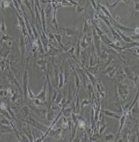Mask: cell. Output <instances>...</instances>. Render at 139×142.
Wrapping results in <instances>:
<instances>
[{
    "label": "cell",
    "instance_id": "obj_30",
    "mask_svg": "<svg viewBox=\"0 0 139 142\" xmlns=\"http://www.w3.org/2000/svg\"><path fill=\"white\" fill-rule=\"evenodd\" d=\"M91 103H92V101H91V100L84 99V100L82 101V104H81V106H80V108H81V109H82V112H83V109L84 106H86V105H88L91 104Z\"/></svg>",
    "mask_w": 139,
    "mask_h": 142
},
{
    "label": "cell",
    "instance_id": "obj_2",
    "mask_svg": "<svg viewBox=\"0 0 139 142\" xmlns=\"http://www.w3.org/2000/svg\"><path fill=\"white\" fill-rule=\"evenodd\" d=\"M117 97L119 98H122L123 101H125L127 97L128 96L130 91H129V87L123 84V82H120L118 84V88H117Z\"/></svg>",
    "mask_w": 139,
    "mask_h": 142
},
{
    "label": "cell",
    "instance_id": "obj_7",
    "mask_svg": "<svg viewBox=\"0 0 139 142\" xmlns=\"http://www.w3.org/2000/svg\"><path fill=\"white\" fill-rule=\"evenodd\" d=\"M69 65L71 67V69L72 71V72H73L74 75H75V86L76 87V93H79V88H80V83H81V80L79 79V76L78 75V73L76 72L75 68H73V66L72 65V64L69 61Z\"/></svg>",
    "mask_w": 139,
    "mask_h": 142
},
{
    "label": "cell",
    "instance_id": "obj_18",
    "mask_svg": "<svg viewBox=\"0 0 139 142\" xmlns=\"http://www.w3.org/2000/svg\"><path fill=\"white\" fill-rule=\"evenodd\" d=\"M99 63L98 64H95L94 66H87V67H86L85 68L87 69L89 72H90L91 74H93V75H95L96 73H97V72L98 71V69H99Z\"/></svg>",
    "mask_w": 139,
    "mask_h": 142
},
{
    "label": "cell",
    "instance_id": "obj_17",
    "mask_svg": "<svg viewBox=\"0 0 139 142\" xmlns=\"http://www.w3.org/2000/svg\"><path fill=\"white\" fill-rule=\"evenodd\" d=\"M62 114H63V116L66 118H68L69 116H71V114L72 112H73V108L72 107H66V108H62Z\"/></svg>",
    "mask_w": 139,
    "mask_h": 142
},
{
    "label": "cell",
    "instance_id": "obj_12",
    "mask_svg": "<svg viewBox=\"0 0 139 142\" xmlns=\"http://www.w3.org/2000/svg\"><path fill=\"white\" fill-rule=\"evenodd\" d=\"M101 112L103 113L104 115L109 116V117L117 119H120V115H119L115 112H112V111H109V110H104V109H101Z\"/></svg>",
    "mask_w": 139,
    "mask_h": 142
},
{
    "label": "cell",
    "instance_id": "obj_11",
    "mask_svg": "<svg viewBox=\"0 0 139 142\" xmlns=\"http://www.w3.org/2000/svg\"><path fill=\"white\" fill-rule=\"evenodd\" d=\"M61 72L58 74V89H61L64 86V71L62 70V67H61Z\"/></svg>",
    "mask_w": 139,
    "mask_h": 142
},
{
    "label": "cell",
    "instance_id": "obj_38",
    "mask_svg": "<svg viewBox=\"0 0 139 142\" xmlns=\"http://www.w3.org/2000/svg\"><path fill=\"white\" fill-rule=\"evenodd\" d=\"M130 38H131L132 40H134V39L137 40L138 39V34H135L134 35H131V36H130Z\"/></svg>",
    "mask_w": 139,
    "mask_h": 142
},
{
    "label": "cell",
    "instance_id": "obj_10",
    "mask_svg": "<svg viewBox=\"0 0 139 142\" xmlns=\"http://www.w3.org/2000/svg\"><path fill=\"white\" fill-rule=\"evenodd\" d=\"M46 83H45V85L43 87L42 91L39 93V94L38 96H36V98L40 100L42 102L45 103V104H46V89H47V87H46Z\"/></svg>",
    "mask_w": 139,
    "mask_h": 142
},
{
    "label": "cell",
    "instance_id": "obj_21",
    "mask_svg": "<svg viewBox=\"0 0 139 142\" xmlns=\"http://www.w3.org/2000/svg\"><path fill=\"white\" fill-rule=\"evenodd\" d=\"M63 96L64 94H62V92L61 91V89H58L57 90V98L55 99V101L54 102V104L56 105H58L59 103H60L63 98Z\"/></svg>",
    "mask_w": 139,
    "mask_h": 142
},
{
    "label": "cell",
    "instance_id": "obj_16",
    "mask_svg": "<svg viewBox=\"0 0 139 142\" xmlns=\"http://www.w3.org/2000/svg\"><path fill=\"white\" fill-rule=\"evenodd\" d=\"M114 25H115V27L119 29L120 31H134V28H128V27H125L124 25L120 24V23H118L117 21H115L114 23Z\"/></svg>",
    "mask_w": 139,
    "mask_h": 142
},
{
    "label": "cell",
    "instance_id": "obj_27",
    "mask_svg": "<svg viewBox=\"0 0 139 142\" xmlns=\"http://www.w3.org/2000/svg\"><path fill=\"white\" fill-rule=\"evenodd\" d=\"M86 35H87V34H84L82 41H80V47L83 50L87 49V47L88 46V44L86 42Z\"/></svg>",
    "mask_w": 139,
    "mask_h": 142
},
{
    "label": "cell",
    "instance_id": "obj_33",
    "mask_svg": "<svg viewBox=\"0 0 139 142\" xmlns=\"http://www.w3.org/2000/svg\"><path fill=\"white\" fill-rule=\"evenodd\" d=\"M87 10V8L82 7V6H80V5H78L76 6V12L78 13V14H80V13H82L83 10Z\"/></svg>",
    "mask_w": 139,
    "mask_h": 142
},
{
    "label": "cell",
    "instance_id": "obj_28",
    "mask_svg": "<svg viewBox=\"0 0 139 142\" xmlns=\"http://www.w3.org/2000/svg\"><path fill=\"white\" fill-rule=\"evenodd\" d=\"M108 126H109V124L107 123V122H105V124H103V125H101V126H99V128H98V133H99V134L101 135V136L102 135L103 132L105 130V129H106Z\"/></svg>",
    "mask_w": 139,
    "mask_h": 142
},
{
    "label": "cell",
    "instance_id": "obj_26",
    "mask_svg": "<svg viewBox=\"0 0 139 142\" xmlns=\"http://www.w3.org/2000/svg\"><path fill=\"white\" fill-rule=\"evenodd\" d=\"M98 17H100L101 20H102L105 24H107L108 27H110V26H111V24H110V22H109V17H107L106 16H104V15H102V14H99Z\"/></svg>",
    "mask_w": 139,
    "mask_h": 142
},
{
    "label": "cell",
    "instance_id": "obj_25",
    "mask_svg": "<svg viewBox=\"0 0 139 142\" xmlns=\"http://www.w3.org/2000/svg\"><path fill=\"white\" fill-rule=\"evenodd\" d=\"M115 135L113 133H108L104 137V140L105 141H115Z\"/></svg>",
    "mask_w": 139,
    "mask_h": 142
},
{
    "label": "cell",
    "instance_id": "obj_8",
    "mask_svg": "<svg viewBox=\"0 0 139 142\" xmlns=\"http://www.w3.org/2000/svg\"><path fill=\"white\" fill-rule=\"evenodd\" d=\"M48 47L50 48V50H48V51H47V55H49L50 57H55V56L58 55L59 54L63 52L62 49H57L56 47L53 46L52 45H50V44H49Z\"/></svg>",
    "mask_w": 139,
    "mask_h": 142
},
{
    "label": "cell",
    "instance_id": "obj_35",
    "mask_svg": "<svg viewBox=\"0 0 139 142\" xmlns=\"http://www.w3.org/2000/svg\"><path fill=\"white\" fill-rule=\"evenodd\" d=\"M134 3H135V6H134V8H135V11H136V13H137H137H138V1L137 0H134Z\"/></svg>",
    "mask_w": 139,
    "mask_h": 142
},
{
    "label": "cell",
    "instance_id": "obj_3",
    "mask_svg": "<svg viewBox=\"0 0 139 142\" xmlns=\"http://www.w3.org/2000/svg\"><path fill=\"white\" fill-rule=\"evenodd\" d=\"M127 111H123V115L122 116H120V128H119L118 132H117V137L115 140L116 141H117L120 138V135H121V133L123 131V126L126 122V119H127Z\"/></svg>",
    "mask_w": 139,
    "mask_h": 142
},
{
    "label": "cell",
    "instance_id": "obj_13",
    "mask_svg": "<svg viewBox=\"0 0 139 142\" xmlns=\"http://www.w3.org/2000/svg\"><path fill=\"white\" fill-rule=\"evenodd\" d=\"M95 86H96V89H97V93H99V95H100L102 98H105V89L103 85L101 84V82H99L97 81Z\"/></svg>",
    "mask_w": 139,
    "mask_h": 142
},
{
    "label": "cell",
    "instance_id": "obj_24",
    "mask_svg": "<svg viewBox=\"0 0 139 142\" xmlns=\"http://www.w3.org/2000/svg\"><path fill=\"white\" fill-rule=\"evenodd\" d=\"M120 2H123V3H127V6H129V4H128V3H127V0H116V1L113 3V4H109L108 3H107V6H109V8H111V9H112L114 10V9H115V7L116 6V5L120 3Z\"/></svg>",
    "mask_w": 139,
    "mask_h": 142
},
{
    "label": "cell",
    "instance_id": "obj_1",
    "mask_svg": "<svg viewBox=\"0 0 139 142\" xmlns=\"http://www.w3.org/2000/svg\"><path fill=\"white\" fill-rule=\"evenodd\" d=\"M92 42H94L93 46H94V49H96L97 50V57L99 56V54H100V51H101V38L99 37V35L97 34V32L93 26L92 28Z\"/></svg>",
    "mask_w": 139,
    "mask_h": 142
},
{
    "label": "cell",
    "instance_id": "obj_14",
    "mask_svg": "<svg viewBox=\"0 0 139 142\" xmlns=\"http://www.w3.org/2000/svg\"><path fill=\"white\" fill-rule=\"evenodd\" d=\"M56 111L54 110L50 105H48V110H47V113H46V115H47V120L48 122H52L54 119V116L57 115V114L55 113Z\"/></svg>",
    "mask_w": 139,
    "mask_h": 142
},
{
    "label": "cell",
    "instance_id": "obj_6",
    "mask_svg": "<svg viewBox=\"0 0 139 142\" xmlns=\"http://www.w3.org/2000/svg\"><path fill=\"white\" fill-rule=\"evenodd\" d=\"M30 122H31V123L33 126H34L36 128H37L39 130H40V131H42V132L46 133V130H48V127H49V126H45V125L40 123V122H39L38 121L35 120L34 119H32V118L30 119Z\"/></svg>",
    "mask_w": 139,
    "mask_h": 142
},
{
    "label": "cell",
    "instance_id": "obj_37",
    "mask_svg": "<svg viewBox=\"0 0 139 142\" xmlns=\"http://www.w3.org/2000/svg\"><path fill=\"white\" fill-rule=\"evenodd\" d=\"M48 35H49V38H50V40H54V39H55V38H54V34L51 33V32H49Z\"/></svg>",
    "mask_w": 139,
    "mask_h": 142
},
{
    "label": "cell",
    "instance_id": "obj_34",
    "mask_svg": "<svg viewBox=\"0 0 139 142\" xmlns=\"http://www.w3.org/2000/svg\"><path fill=\"white\" fill-rule=\"evenodd\" d=\"M57 90H54V93H53V96H52V98H51V101H52L53 104H54V102L55 101V99L57 98Z\"/></svg>",
    "mask_w": 139,
    "mask_h": 142
},
{
    "label": "cell",
    "instance_id": "obj_4",
    "mask_svg": "<svg viewBox=\"0 0 139 142\" xmlns=\"http://www.w3.org/2000/svg\"><path fill=\"white\" fill-rule=\"evenodd\" d=\"M59 29H61L64 31V35L66 36H72L78 33V29L76 27H61Z\"/></svg>",
    "mask_w": 139,
    "mask_h": 142
},
{
    "label": "cell",
    "instance_id": "obj_39",
    "mask_svg": "<svg viewBox=\"0 0 139 142\" xmlns=\"http://www.w3.org/2000/svg\"><path fill=\"white\" fill-rule=\"evenodd\" d=\"M8 5H9V2H5V3H4V6H7Z\"/></svg>",
    "mask_w": 139,
    "mask_h": 142
},
{
    "label": "cell",
    "instance_id": "obj_32",
    "mask_svg": "<svg viewBox=\"0 0 139 142\" xmlns=\"http://www.w3.org/2000/svg\"><path fill=\"white\" fill-rule=\"evenodd\" d=\"M115 67H116L115 65H112V66H109V68H107V69H106V68L104 69V71L102 72V74H104V75H106V74H108L109 72H111L112 70H113Z\"/></svg>",
    "mask_w": 139,
    "mask_h": 142
},
{
    "label": "cell",
    "instance_id": "obj_5",
    "mask_svg": "<svg viewBox=\"0 0 139 142\" xmlns=\"http://www.w3.org/2000/svg\"><path fill=\"white\" fill-rule=\"evenodd\" d=\"M62 133H63V130L61 127H57L56 130H53V129H51L49 133L50 136L56 140L62 138Z\"/></svg>",
    "mask_w": 139,
    "mask_h": 142
},
{
    "label": "cell",
    "instance_id": "obj_40",
    "mask_svg": "<svg viewBox=\"0 0 139 142\" xmlns=\"http://www.w3.org/2000/svg\"><path fill=\"white\" fill-rule=\"evenodd\" d=\"M3 93H4V92L3 91V90H1V91H0V96H3Z\"/></svg>",
    "mask_w": 139,
    "mask_h": 142
},
{
    "label": "cell",
    "instance_id": "obj_31",
    "mask_svg": "<svg viewBox=\"0 0 139 142\" xmlns=\"http://www.w3.org/2000/svg\"><path fill=\"white\" fill-rule=\"evenodd\" d=\"M41 13H42V21H43V27L44 31H46V21H45V12H44V10H43V9H42V10H41Z\"/></svg>",
    "mask_w": 139,
    "mask_h": 142
},
{
    "label": "cell",
    "instance_id": "obj_20",
    "mask_svg": "<svg viewBox=\"0 0 139 142\" xmlns=\"http://www.w3.org/2000/svg\"><path fill=\"white\" fill-rule=\"evenodd\" d=\"M109 30H110L111 32H112V36H113L114 40H115V41H119V42H120L122 39H121V38H120V35L118 34V32H117L115 29L112 28V26L109 27Z\"/></svg>",
    "mask_w": 139,
    "mask_h": 142
},
{
    "label": "cell",
    "instance_id": "obj_22",
    "mask_svg": "<svg viewBox=\"0 0 139 142\" xmlns=\"http://www.w3.org/2000/svg\"><path fill=\"white\" fill-rule=\"evenodd\" d=\"M56 13H57V7H54V16H53V20L51 21V24L54 25L57 31H59V27L57 25V19H56Z\"/></svg>",
    "mask_w": 139,
    "mask_h": 142
},
{
    "label": "cell",
    "instance_id": "obj_29",
    "mask_svg": "<svg viewBox=\"0 0 139 142\" xmlns=\"http://www.w3.org/2000/svg\"><path fill=\"white\" fill-rule=\"evenodd\" d=\"M119 65H117V66H116L115 68H114V69L113 70H112L111 72H109V73H108V75H109V77L110 79H113V77L115 76V75H116V72H117V70H118V68H119Z\"/></svg>",
    "mask_w": 139,
    "mask_h": 142
},
{
    "label": "cell",
    "instance_id": "obj_23",
    "mask_svg": "<svg viewBox=\"0 0 139 142\" xmlns=\"http://www.w3.org/2000/svg\"><path fill=\"white\" fill-rule=\"evenodd\" d=\"M28 88V75H27V71H25L24 75V95L26 97V89Z\"/></svg>",
    "mask_w": 139,
    "mask_h": 142
},
{
    "label": "cell",
    "instance_id": "obj_36",
    "mask_svg": "<svg viewBox=\"0 0 139 142\" xmlns=\"http://www.w3.org/2000/svg\"><path fill=\"white\" fill-rule=\"evenodd\" d=\"M90 3H91V5L93 6V7H94L95 10H97V3H95L94 0H90Z\"/></svg>",
    "mask_w": 139,
    "mask_h": 142
},
{
    "label": "cell",
    "instance_id": "obj_19",
    "mask_svg": "<svg viewBox=\"0 0 139 142\" xmlns=\"http://www.w3.org/2000/svg\"><path fill=\"white\" fill-rule=\"evenodd\" d=\"M137 46H138V42L132 41L131 42H127V44H126L124 46H123L122 49H123V50H125L134 48V47H137Z\"/></svg>",
    "mask_w": 139,
    "mask_h": 142
},
{
    "label": "cell",
    "instance_id": "obj_9",
    "mask_svg": "<svg viewBox=\"0 0 139 142\" xmlns=\"http://www.w3.org/2000/svg\"><path fill=\"white\" fill-rule=\"evenodd\" d=\"M97 8H99V9H101V10H102V13H104V14L107 17H109V19H110V20L112 21V22H115L116 21V20L114 19V17L112 16V14H111V13L109 11V10L106 8V7H105L104 6H102V5H101L99 3H97Z\"/></svg>",
    "mask_w": 139,
    "mask_h": 142
},
{
    "label": "cell",
    "instance_id": "obj_15",
    "mask_svg": "<svg viewBox=\"0 0 139 142\" xmlns=\"http://www.w3.org/2000/svg\"><path fill=\"white\" fill-rule=\"evenodd\" d=\"M83 69H84V71H85V73H86V75H87V78L89 79V80H90V82H91V84H92V86L94 87V86H95V84H96V82H97V79L95 78V76H94V75H93V74H91L90 72H89L84 67H82Z\"/></svg>",
    "mask_w": 139,
    "mask_h": 142
}]
</instances>
